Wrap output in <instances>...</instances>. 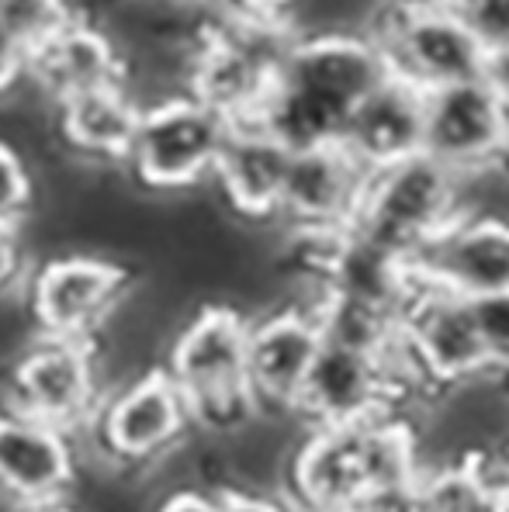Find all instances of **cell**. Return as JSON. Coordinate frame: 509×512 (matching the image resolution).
<instances>
[{
    "mask_svg": "<svg viewBox=\"0 0 509 512\" xmlns=\"http://www.w3.org/2000/svg\"><path fill=\"white\" fill-rule=\"evenodd\" d=\"M388 73L385 52L368 32L295 35L260 118L291 149L329 146L340 142L350 111Z\"/></svg>",
    "mask_w": 509,
    "mask_h": 512,
    "instance_id": "1",
    "label": "cell"
},
{
    "mask_svg": "<svg viewBox=\"0 0 509 512\" xmlns=\"http://www.w3.org/2000/svg\"><path fill=\"white\" fill-rule=\"evenodd\" d=\"M419 478V447L409 416L305 429L281 495L295 512H347L378 488Z\"/></svg>",
    "mask_w": 509,
    "mask_h": 512,
    "instance_id": "2",
    "label": "cell"
},
{
    "mask_svg": "<svg viewBox=\"0 0 509 512\" xmlns=\"http://www.w3.org/2000/svg\"><path fill=\"white\" fill-rule=\"evenodd\" d=\"M250 312L232 301H201L170 336L163 371L191 405L201 436L226 440L257 416L246 374Z\"/></svg>",
    "mask_w": 509,
    "mask_h": 512,
    "instance_id": "3",
    "label": "cell"
},
{
    "mask_svg": "<svg viewBox=\"0 0 509 512\" xmlns=\"http://www.w3.org/2000/svg\"><path fill=\"white\" fill-rule=\"evenodd\" d=\"M194 436L198 426L191 405L167 378V371L153 367L139 378L115 384L104 395L101 412L80 443H87L111 474L136 471L149 478V471L160 468Z\"/></svg>",
    "mask_w": 509,
    "mask_h": 512,
    "instance_id": "4",
    "label": "cell"
},
{
    "mask_svg": "<svg viewBox=\"0 0 509 512\" xmlns=\"http://www.w3.org/2000/svg\"><path fill=\"white\" fill-rule=\"evenodd\" d=\"M94 343L35 333V340L14 357L4 384V405L84 440L111 391Z\"/></svg>",
    "mask_w": 509,
    "mask_h": 512,
    "instance_id": "5",
    "label": "cell"
},
{
    "mask_svg": "<svg viewBox=\"0 0 509 512\" xmlns=\"http://www.w3.org/2000/svg\"><path fill=\"white\" fill-rule=\"evenodd\" d=\"M229 122L194 94L170 97L142 111L125 156V177L149 194H187L212 184Z\"/></svg>",
    "mask_w": 509,
    "mask_h": 512,
    "instance_id": "6",
    "label": "cell"
},
{
    "mask_svg": "<svg viewBox=\"0 0 509 512\" xmlns=\"http://www.w3.org/2000/svg\"><path fill=\"white\" fill-rule=\"evenodd\" d=\"M461 215V177L426 153L371 173L354 232L381 250L413 260Z\"/></svg>",
    "mask_w": 509,
    "mask_h": 512,
    "instance_id": "7",
    "label": "cell"
},
{
    "mask_svg": "<svg viewBox=\"0 0 509 512\" xmlns=\"http://www.w3.org/2000/svg\"><path fill=\"white\" fill-rule=\"evenodd\" d=\"M136 274L101 253H59L32 267L25 284L35 333L52 340H97L129 298Z\"/></svg>",
    "mask_w": 509,
    "mask_h": 512,
    "instance_id": "8",
    "label": "cell"
},
{
    "mask_svg": "<svg viewBox=\"0 0 509 512\" xmlns=\"http://www.w3.org/2000/svg\"><path fill=\"white\" fill-rule=\"evenodd\" d=\"M371 35L388 70L419 90L482 77L489 56L444 0H392Z\"/></svg>",
    "mask_w": 509,
    "mask_h": 512,
    "instance_id": "9",
    "label": "cell"
},
{
    "mask_svg": "<svg viewBox=\"0 0 509 512\" xmlns=\"http://www.w3.org/2000/svg\"><path fill=\"white\" fill-rule=\"evenodd\" d=\"M402 353L430 395L489 374L475 305L419 281L402 308Z\"/></svg>",
    "mask_w": 509,
    "mask_h": 512,
    "instance_id": "10",
    "label": "cell"
},
{
    "mask_svg": "<svg viewBox=\"0 0 509 512\" xmlns=\"http://www.w3.org/2000/svg\"><path fill=\"white\" fill-rule=\"evenodd\" d=\"M323 326L305 298H281L250 312L246 333V374L260 412L291 416L295 398L323 353Z\"/></svg>",
    "mask_w": 509,
    "mask_h": 512,
    "instance_id": "11",
    "label": "cell"
},
{
    "mask_svg": "<svg viewBox=\"0 0 509 512\" xmlns=\"http://www.w3.org/2000/svg\"><path fill=\"white\" fill-rule=\"evenodd\" d=\"M423 153L458 177L509 160V111L485 77L426 90Z\"/></svg>",
    "mask_w": 509,
    "mask_h": 512,
    "instance_id": "12",
    "label": "cell"
},
{
    "mask_svg": "<svg viewBox=\"0 0 509 512\" xmlns=\"http://www.w3.org/2000/svg\"><path fill=\"white\" fill-rule=\"evenodd\" d=\"M80 461L77 436L0 402V502L11 512L66 502L80 478Z\"/></svg>",
    "mask_w": 509,
    "mask_h": 512,
    "instance_id": "13",
    "label": "cell"
},
{
    "mask_svg": "<svg viewBox=\"0 0 509 512\" xmlns=\"http://www.w3.org/2000/svg\"><path fill=\"white\" fill-rule=\"evenodd\" d=\"M371 173L340 146H309L291 153L278 222L284 236H340L350 232L368 194Z\"/></svg>",
    "mask_w": 509,
    "mask_h": 512,
    "instance_id": "14",
    "label": "cell"
},
{
    "mask_svg": "<svg viewBox=\"0 0 509 512\" xmlns=\"http://www.w3.org/2000/svg\"><path fill=\"white\" fill-rule=\"evenodd\" d=\"M413 277L426 288L464 301H482L509 291V225L499 218L458 215L430 239L413 260Z\"/></svg>",
    "mask_w": 509,
    "mask_h": 512,
    "instance_id": "15",
    "label": "cell"
},
{
    "mask_svg": "<svg viewBox=\"0 0 509 512\" xmlns=\"http://www.w3.org/2000/svg\"><path fill=\"white\" fill-rule=\"evenodd\" d=\"M291 153L295 149L264 118L232 122L212 173V187L219 191L222 205L243 222H278Z\"/></svg>",
    "mask_w": 509,
    "mask_h": 512,
    "instance_id": "16",
    "label": "cell"
},
{
    "mask_svg": "<svg viewBox=\"0 0 509 512\" xmlns=\"http://www.w3.org/2000/svg\"><path fill=\"white\" fill-rule=\"evenodd\" d=\"M423 128H426V90L388 73L350 111L340 135V146L368 173H378L423 153Z\"/></svg>",
    "mask_w": 509,
    "mask_h": 512,
    "instance_id": "17",
    "label": "cell"
},
{
    "mask_svg": "<svg viewBox=\"0 0 509 512\" xmlns=\"http://www.w3.org/2000/svg\"><path fill=\"white\" fill-rule=\"evenodd\" d=\"M139 118L142 108L122 84L80 90L52 108L59 142L77 160H87L94 167H125Z\"/></svg>",
    "mask_w": 509,
    "mask_h": 512,
    "instance_id": "18",
    "label": "cell"
},
{
    "mask_svg": "<svg viewBox=\"0 0 509 512\" xmlns=\"http://www.w3.org/2000/svg\"><path fill=\"white\" fill-rule=\"evenodd\" d=\"M125 59L101 21L73 18L56 39L32 52L28 77L52 104L80 90L122 84Z\"/></svg>",
    "mask_w": 509,
    "mask_h": 512,
    "instance_id": "19",
    "label": "cell"
},
{
    "mask_svg": "<svg viewBox=\"0 0 509 512\" xmlns=\"http://www.w3.org/2000/svg\"><path fill=\"white\" fill-rule=\"evenodd\" d=\"M416 492L423 512H506L461 464L419 471Z\"/></svg>",
    "mask_w": 509,
    "mask_h": 512,
    "instance_id": "20",
    "label": "cell"
},
{
    "mask_svg": "<svg viewBox=\"0 0 509 512\" xmlns=\"http://www.w3.org/2000/svg\"><path fill=\"white\" fill-rule=\"evenodd\" d=\"M73 18H80L66 0H0V25L14 32L28 49H42Z\"/></svg>",
    "mask_w": 509,
    "mask_h": 512,
    "instance_id": "21",
    "label": "cell"
},
{
    "mask_svg": "<svg viewBox=\"0 0 509 512\" xmlns=\"http://www.w3.org/2000/svg\"><path fill=\"white\" fill-rule=\"evenodd\" d=\"M35 205V180L18 146L0 139V225L21 229Z\"/></svg>",
    "mask_w": 509,
    "mask_h": 512,
    "instance_id": "22",
    "label": "cell"
},
{
    "mask_svg": "<svg viewBox=\"0 0 509 512\" xmlns=\"http://www.w3.org/2000/svg\"><path fill=\"white\" fill-rule=\"evenodd\" d=\"M485 52L509 49V0H447Z\"/></svg>",
    "mask_w": 509,
    "mask_h": 512,
    "instance_id": "23",
    "label": "cell"
},
{
    "mask_svg": "<svg viewBox=\"0 0 509 512\" xmlns=\"http://www.w3.org/2000/svg\"><path fill=\"white\" fill-rule=\"evenodd\" d=\"M475 305V322L482 333L485 360H489V374L509 378V291L506 295H492Z\"/></svg>",
    "mask_w": 509,
    "mask_h": 512,
    "instance_id": "24",
    "label": "cell"
},
{
    "mask_svg": "<svg viewBox=\"0 0 509 512\" xmlns=\"http://www.w3.org/2000/svg\"><path fill=\"white\" fill-rule=\"evenodd\" d=\"M28 274H32V267H28L21 229H4L0 225V301L14 295L21 284H28Z\"/></svg>",
    "mask_w": 509,
    "mask_h": 512,
    "instance_id": "25",
    "label": "cell"
},
{
    "mask_svg": "<svg viewBox=\"0 0 509 512\" xmlns=\"http://www.w3.org/2000/svg\"><path fill=\"white\" fill-rule=\"evenodd\" d=\"M215 18H253V21H281L291 25L295 0H205Z\"/></svg>",
    "mask_w": 509,
    "mask_h": 512,
    "instance_id": "26",
    "label": "cell"
},
{
    "mask_svg": "<svg viewBox=\"0 0 509 512\" xmlns=\"http://www.w3.org/2000/svg\"><path fill=\"white\" fill-rule=\"evenodd\" d=\"M28 66H32V49H28L18 35L0 25V101L11 97L14 90L25 84Z\"/></svg>",
    "mask_w": 509,
    "mask_h": 512,
    "instance_id": "27",
    "label": "cell"
},
{
    "mask_svg": "<svg viewBox=\"0 0 509 512\" xmlns=\"http://www.w3.org/2000/svg\"><path fill=\"white\" fill-rule=\"evenodd\" d=\"M153 512H222V495L205 485H187L160 495Z\"/></svg>",
    "mask_w": 509,
    "mask_h": 512,
    "instance_id": "28",
    "label": "cell"
},
{
    "mask_svg": "<svg viewBox=\"0 0 509 512\" xmlns=\"http://www.w3.org/2000/svg\"><path fill=\"white\" fill-rule=\"evenodd\" d=\"M347 512H423V509H419L416 481H409V485L378 488V492L364 495L361 502H354Z\"/></svg>",
    "mask_w": 509,
    "mask_h": 512,
    "instance_id": "29",
    "label": "cell"
},
{
    "mask_svg": "<svg viewBox=\"0 0 509 512\" xmlns=\"http://www.w3.org/2000/svg\"><path fill=\"white\" fill-rule=\"evenodd\" d=\"M222 512H295L278 492H243V488H222Z\"/></svg>",
    "mask_w": 509,
    "mask_h": 512,
    "instance_id": "30",
    "label": "cell"
},
{
    "mask_svg": "<svg viewBox=\"0 0 509 512\" xmlns=\"http://www.w3.org/2000/svg\"><path fill=\"white\" fill-rule=\"evenodd\" d=\"M66 4H70L73 11L80 14V18H91V14H87V11H91V7H108L111 0H66Z\"/></svg>",
    "mask_w": 509,
    "mask_h": 512,
    "instance_id": "31",
    "label": "cell"
},
{
    "mask_svg": "<svg viewBox=\"0 0 509 512\" xmlns=\"http://www.w3.org/2000/svg\"><path fill=\"white\" fill-rule=\"evenodd\" d=\"M28 512H77L73 506H66V502H59V506H46V509H28Z\"/></svg>",
    "mask_w": 509,
    "mask_h": 512,
    "instance_id": "32",
    "label": "cell"
},
{
    "mask_svg": "<svg viewBox=\"0 0 509 512\" xmlns=\"http://www.w3.org/2000/svg\"><path fill=\"white\" fill-rule=\"evenodd\" d=\"M506 512H509V509H506Z\"/></svg>",
    "mask_w": 509,
    "mask_h": 512,
    "instance_id": "33",
    "label": "cell"
}]
</instances>
